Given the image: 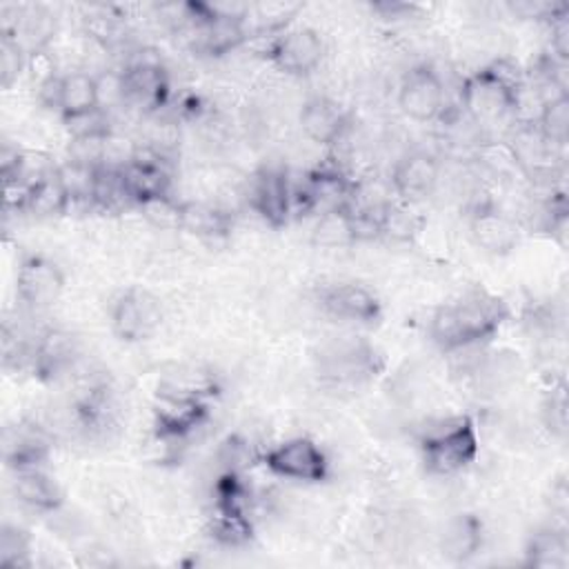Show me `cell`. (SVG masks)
Returning a JSON list of instances; mask_svg holds the SVG:
<instances>
[{
  "label": "cell",
  "mask_w": 569,
  "mask_h": 569,
  "mask_svg": "<svg viewBox=\"0 0 569 569\" xmlns=\"http://www.w3.org/2000/svg\"><path fill=\"white\" fill-rule=\"evenodd\" d=\"M29 565H31V536L16 525H4L0 531V567L20 569Z\"/></svg>",
  "instance_id": "29"
},
{
  "label": "cell",
  "mask_w": 569,
  "mask_h": 569,
  "mask_svg": "<svg viewBox=\"0 0 569 569\" xmlns=\"http://www.w3.org/2000/svg\"><path fill=\"white\" fill-rule=\"evenodd\" d=\"M518 67L507 62H496L465 78L460 89V100L469 118L478 124H491L507 113H511L513 98L522 84Z\"/></svg>",
  "instance_id": "2"
},
{
  "label": "cell",
  "mask_w": 569,
  "mask_h": 569,
  "mask_svg": "<svg viewBox=\"0 0 569 569\" xmlns=\"http://www.w3.org/2000/svg\"><path fill=\"white\" fill-rule=\"evenodd\" d=\"M56 171H58V178H60V182H62L71 204H76V202H93L98 167L84 164V162H76V160H67L64 164L56 167Z\"/></svg>",
  "instance_id": "28"
},
{
  "label": "cell",
  "mask_w": 569,
  "mask_h": 569,
  "mask_svg": "<svg viewBox=\"0 0 569 569\" xmlns=\"http://www.w3.org/2000/svg\"><path fill=\"white\" fill-rule=\"evenodd\" d=\"M24 58H27V51L16 40V36L9 31H2V36H0V82L4 89H9L22 73Z\"/></svg>",
  "instance_id": "30"
},
{
  "label": "cell",
  "mask_w": 569,
  "mask_h": 569,
  "mask_svg": "<svg viewBox=\"0 0 569 569\" xmlns=\"http://www.w3.org/2000/svg\"><path fill=\"white\" fill-rule=\"evenodd\" d=\"M96 91H98V109L109 113L122 104H127V89L122 69L120 71H104L96 76Z\"/></svg>",
  "instance_id": "31"
},
{
  "label": "cell",
  "mask_w": 569,
  "mask_h": 569,
  "mask_svg": "<svg viewBox=\"0 0 569 569\" xmlns=\"http://www.w3.org/2000/svg\"><path fill=\"white\" fill-rule=\"evenodd\" d=\"M502 298L473 289L458 300L440 305L429 320V336L442 351H456L489 340L507 320Z\"/></svg>",
  "instance_id": "1"
},
{
  "label": "cell",
  "mask_w": 569,
  "mask_h": 569,
  "mask_svg": "<svg viewBox=\"0 0 569 569\" xmlns=\"http://www.w3.org/2000/svg\"><path fill=\"white\" fill-rule=\"evenodd\" d=\"M300 127L316 144H336L349 127V116L336 100L313 96L300 109Z\"/></svg>",
  "instance_id": "18"
},
{
  "label": "cell",
  "mask_w": 569,
  "mask_h": 569,
  "mask_svg": "<svg viewBox=\"0 0 569 569\" xmlns=\"http://www.w3.org/2000/svg\"><path fill=\"white\" fill-rule=\"evenodd\" d=\"M76 356V340L69 331L62 329H47L33 342V358L31 369L42 380H53L62 373Z\"/></svg>",
  "instance_id": "20"
},
{
  "label": "cell",
  "mask_w": 569,
  "mask_h": 569,
  "mask_svg": "<svg viewBox=\"0 0 569 569\" xmlns=\"http://www.w3.org/2000/svg\"><path fill=\"white\" fill-rule=\"evenodd\" d=\"M525 565L536 569L569 567V538L562 529L545 527L531 533L525 547Z\"/></svg>",
  "instance_id": "23"
},
{
  "label": "cell",
  "mask_w": 569,
  "mask_h": 569,
  "mask_svg": "<svg viewBox=\"0 0 569 569\" xmlns=\"http://www.w3.org/2000/svg\"><path fill=\"white\" fill-rule=\"evenodd\" d=\"M482 538V522L473 513H460L445 527L442 553L453 562H465L480 551Z\"/></svg>",
  "instance_id": "24"
},
{
  "label": "cell",
  "mask_w": 569,
  "mask_h": 569,
  "mask_svg": "<svg viewBox=\"0 0 569 569\" xmlns=\"http://www.w3.org/2000/svg\"><path fill=\"white\" fill-rule=\"evenodd\" d=\"M438 178L440 164L436 156L427 151H409L391 169V189L398 200L416 204L433 193Z\"/></svg>",
  "instance_id": "13"
},
{
  "label": "cell",
  "mask_w": 569,
  "mask_h": 569,
  "mask_svg": "<svg viewBox=\"0 0 569 569\" xmlns=\"http://www.w3.org/2000/svg\"><path fill=\"white\" fill-rule=\"evenodd\" d=\"M469 233L473 242L493 256L509 253L518 244L516 222L493 202H478L469 216Z\"/></svg>",
  "instance_id": "15"
},
{
  "label": "cell",
  "mask_w": 569,
  "mask_h": 569,
  "mask_svg": "<svg viewBox=\"0 0 569 569\" xmlns=\"http://www.w3.org/2000/svg\"><path fill=\"white\" fill-rule=\"evenodd\" d=\"M231 218L207 202H180V227L196 238H224L231 231Z\"/></svg>",
  "instance_id": "25"
},
{
  "label": "cell",
  "mask_w": 569,
  "mask_h": 569,
  "mask_svg": "<svg viewBox=\"0 0 569 569\" xmlns=\"http://www.w3.org/2000/svg\"><path fill=\"white\" fill-rule=\"evenodd\" d=\"M536 129L551 147L567 144V138H569V96L567 93H556L547 98L540 111V118L536 122Z\"/></svg>",
  "instance_id": "27"
},
{
  "label": "cell",
  "mask_w": 569,
  "mask_h": 569,
  "mask_svg": "<svg viewBox=\"0 0 569 569\" xmlns=\"http://www.w3.org/2000/svg\"><path fill=\"white\" fill-rule=\"evenodd\" d=\"M398 107L416 122L436 120L445 109V87L438 71L429 64L411 67L400 80Z\"/></svg>",
  "instance_id": "10"
},
{
  "label": "cell",
  "mask_w": 569,
  "mask_h": 569,
  "mask_svg": "<svg viewBox=\"0 0 569 569\" xmlns=\"http://www.w3.org/2000/svg\"><path fill=\"white\" fill-rule=\"evenodd\" d=\"M318 302L329 316L347 322L373 325L382 316V307L376 293L356 282H333L322 287Z\"/></svg>",
  "instance_id": "12"
},
{
  "label": "cell",
  "mask_w": 569,
  "mask_h": 569,
  "mask_svg": "<svg viewBox=\"0 0 569 569\" xmlns=\"http://www.w3.org/2000/svg\"><path fill=\"white\" fill-rule=\"evenodd\" d=\"M480 451V436L473 418L458 416L427 431L420 440L422 465L431 476H453L467 469Z\"/></svg>",
  "instance_id": "3"
},
{
  "label": "cell",
  "mask_w": 569,
  "mask_h": 569,
  "mask_svg": "<svg viewBox=\"0 0 569 569\" xmlns=\"http://www.w3.org/2000/svg\"><path fill=\"white\" fill-rule=\"evenodd\" d=\"M98 109V91H96V76L84 71H69L58 78V93H56V111L67 118H76Z\"/></svg>",
  "instance_id": "22"
},
{
  "label": "cell",
  "mask_w": 569,
  "mask_h": 569,
  "mask_svg": "<svg viewBox=\"0 0 569 569\" xmlns=\"http://www.w3.org/2000/svg\"><path fill=\"white\" fill-rule=\"evenodd\" d=\"M211 536L227 547L247 545L253 536V525L249 518V489L240 471H224L216 482Z\"/></svg>",
  "instance_id": "4"
},
{
  "label": "cell",
  "mask_w": 569,
  "mask_h": 569,
  "mask_svg": "<svg viewBox=\"0 0 569 569\" xmlns=\"http://www.w3.org/2000/svg\"><path fill=\"white\" fill-rule=\"evenodd\" d=\"M209 405L191 391H160L153 402V427L160 440H182L202 427Z\"/></svg>",
  "instance_id": "7"
},
{
  "label": "cell",
  "mask_w": 569,
  "mask_h": 569,
  "mask_svg": "<svg viewBox=\"0 0 569 569\" xmlns=\"http://www.w3.org/2000/svg\"><path fill=\"white\" fill-rule=\"evenodd\" d=\"M11 489H13V496L18 498V502H22L24 507H29L33 511L51 513V511H58L64 502L62 487L42 467L16 469Z\"/></svg>",
  "instance_id": "19"
},
{
  "label": "cell",
  "mask_w": 569,
  "mask_h": 569,
  "mask_svg": "<svg viewBox=\"0 0 569 569\" xmlns=\"http://www.w3.org/2000/svg\"><path fill=\"white\" fill-rule=\"evenodd\" d=\"M127 102L144 111L164 107L169 98V78L158 58H136L122 69Z\"/></svg>",
  "instance_id": "14"
},
{
  "label": "cell",
  "mask_w": 569,
  "mask_h": 569,
  "mask_svg": "<svg viewBox=\"0 0 569 569\" xmlns=\"http://www.w3.org/2000/svg\"><path fill=\"white\" fill-rule=\"evenodd\" d=\"M422 216L413 211L409 202H387L380 213V236L393 238L398 242H409L422 231Z\"/></svg>",
  "instance_id": "26"
},
{
  "label": "cell",
  "mask_w": 569,
  "mask_h": 569,
  "mask_svg": "<svg viewBox=\"0 0 569 569\" xmlns=\"http://www.w3.org/2000/svg\"><path fill=\"white\" fill-rule=\"evenodd\" d=\"M260 462L280 478L296 482H325L329 478V458L318 442L305 436L287 438L260 456Z\"/></svg>",
  "instance_id": "5"
},
{
  "label": "cell",
  "mask_w": 569,
  "mask_h": 569,
  "mask_svg": "<svg viewBox=\"0 0 569 569\" xmlns=\"http://www.w3.org/2000/svg\"><path fill=\"white\" fill-rule=\"evenodd\" d=\"M162 322L160 300L147 291L131 287L111 305V329L122 342L149 340Z\"/></svg>",
  "instance_id": "6"
},
{
  "label": "cell",
  "mask_w": 569,
  "mask_h": 569,
  "mask_svg": "<svg viewBox=\"0 0 569 569\" xmlns=\"http://www.w3.org/2000/svg\"><path fill=\"white\" fill-rule=\"evenodd\" d=\"M542 413H545L547 427L562 436L565 427H567V398H565V387L562 385L549 393Z\"/></svg>",
  "instance_id": "32"
},
{
  "label": "cell",
  "mask_w": 569,
  "mask_h": 569,
  "mask_svg": "<svg viewBox=\"0 0 569 569\" xmlns=\"http://www.w3.org/2000/svg\"><path fill=\"white\" fill-rule=\"evenodd\" d=\"M49 451L51 442L38 425L18 422L16 427L4 429L2 458L11 471L24 467H42L49 458Z\"/></svg>",
  "instance_id": "17"
},
{
  "label": "cell",
  "mask_w": 569,
  "mask_h": 569,
  "mask_svg": "<svg viewBox=\"0 0 569 569\" xmlns=\"http://www.w3.org/2000/svg\"><path fill=\"white\" fill-rule=\"evenodd\" d=\"M120 171L129 200L136 207L171 196V176L162 160H147L140 156V151H136L133 158L120 167Z\"/></svg>",
  "instance_id": "16"
},
{
  "label": "cell",
  "mask_w": 569,
  "mask_h": 569,
  "mask_svg": "<svg viewBox=\"0 0 569 569\" xmlns=\"http://www.w3.org/2000/svg\"><path fill=\"white\" fill-rule=\"evenodd\" d=\"M249 207L273 229L289 222L293 213V184L282 169H262L249 187Z\"/></svg>",
  "instance_id": "11"
},
{
  "label": "cell",
  "mask_w": 569,
  "mask_h": 569,
  "mask_svg": "<svg viewBox=\"0 0 569 569\" xmlns=\"http://www.w3.org/2000/svg\"><path fill=\"white\" fill-rule=\"evenodd\" d=\"M269 60L287 76H309L325 58V42L311 27L282 29L267 49Z\"/></svg>",
  "instance_id": "9"
},
{
  "label": "cell",
  "mask_w": 569,
  "mask_h": 569,
  "mask_svg": "<svg viewBox=\"0 0 569 569\" xmlns=\"http://www.w3.org/2000/svg\"><path fill=\"white\" fill-rule=\"evenodd\" d=\"M64 291L62 269L47 256L29 253L20 260L16 271V296L33 311L49 309Z\"/></svg>",
  "instance_id": "8"
},
{
  "label": "cell",
  "mask_w": 569,
  "mask_h": 569,
  "mask_svg": "<svg viewBox=\"0 0 569 569\" xmlns=\"http://www.w3.org/2000/svg\"><path fill=\"white\" fill-rule=\"evenodd\" d=\"M71 209V200L58 178L56 167L36 176L29 187L20 211H29L36 218H58Z\"/></svg>",
  "instance_id": "21"
}]
</instances>
